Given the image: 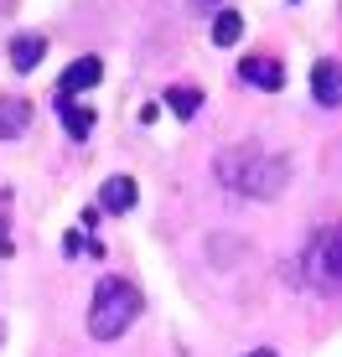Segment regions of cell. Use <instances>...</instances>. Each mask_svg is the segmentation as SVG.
<instances>
[{
    "label": "cell",
    "instance_id": "obj_1",
    "mask_svg": "<svg viewBox=\"0 0 342 357\" xmlns=\"http://www.w3.org/2000/svg\"><path fill=\"white\" fill-rule=\"evenodd\" d=\"M218 181L244 197H280L290 181V161L280 151H260V145H239V151L218 155Z\"/></svg>",
    "mask_w": 342,
    "mask_h": 357
},
{
    "label": "cell",
    "instance_id": "obj_2",
    "mask_svg": "<svg viewBox=\"0 0 342 357\" xmlns=\"http://www.w3.org/2000/svg\"><path fill=\"white\" fill-rule=\"evenodd\" d=\"M135 316H140V290L130 285L125 275H104L99 290H94V301H89V337L94 342H114V337L130 331Z\"/></svg>",
    "mask_w": 342,
    "mask_h": 357
},
{
    "label": "cell",
    "instance_id": "obj_3",
    "mask_svg": "<svg viewBox=\"0 0 342 357\" xmlns=\"http://www.w3.org/2000/svg\"><path fill=\"white\" fill-rule=\"evenodd\" d=\"M301 264H306V280L316 290H342V223L316 228Z\"/></svg>",
    "mask_w": 342,
    "mask_h": 357
},
{
    "label": "cell",
    "instance_id": "obj_4",
    "mask_svg": "<svg viewBox=\"0 0 342 357\" xmlns=\"http://www.w3.org/2000/svg\"><path fill=\"white\" fill-rule=\"evenodd\" d=\"M239 78L249 83V89H265V93H280V89H285V68H280V57H265V52L244 57V63H239Z\"/></svg>",
    "mask_w": 342,
    "mask_h": 357
},
{
    "label": "cell",
    "instance_id": "obj_5",
    "mask_svg": "<svg viewBox=\"0 0 342 357\" xmlns=\"http://www.w3.org/2000/svg\"><path fill=\"white\" fill-rule=\"evenodd\" d=\"M99 78H104V63H99V57H78V63H68V68H63V78H57V98H78V93H89Z\"/></svg>",
    "mask_w": 342,
    "mask_h": 357
},
{
    "label": "cell",
    "instance_id": "obj_6",
    "mask_svg": "<svg viewBox=\"0 0 342 357\" xmlns=\"http://www.w3.org/2000/svg\"><path fill=\"white\" fill-rule=\"evenodd\" d=\"M311 98L322 109H337L342 104V68L332 63V57H322V63L311 68Z\"/></svg>",
    "mask_w": 342,
    "mask_h": 357
},
{
    "label": "cell",
    "instance_id": "obj_7",
    "mask_svg": "<svg viewBox=\"0 0 342 357\" xmlns=\"http://www.w3.org/2000/svg\"><path fill=\"white\" fill-rule=\"evenodd\" d=\"M135 181L130 176H109L104 187H99V197H94V207H99V213H130V207H135Z\"/></svg>",
    "mask_w": 342,
    "mask_h": 357
},
{
    "label": "cell",
    "instance_id": "obj_8",
    "mask_svg": "<svg viewBox=\"0 0 342 357\" xmlns=\"http://www.w3.org/2000/svg\"><path fill=\"white\" fill-rule=\"evenodd\" d=\"M27 125H31V104L16 98V93H6V98H0V140H16Z\"/></svg>",
    "mask_w": 342,
    "mask_h": 357
},
{
    "label": "cell",
    "instance_id": "obj_9",
    "mask_svg": "<svg viewBox=\"0 0 342 357\" xmlns=\"http://www.w3.org/2000/svg\"><path fill=\"white\" fill-rule=\"evenodd\" d=\"M42 57H47V36L27 31V36H16V42H10V68H16V73H31Z\"/></svg>",
    "mask_w": 342,
    "mask_h": 357
},
{
    "label": "cell",
    "instance_id": "obj_10",
    "mask_svg": "<svg viewBox=\"0 0 342 357\" xmlns=\"http://www.w3.org/2000/svg\"><path fill=\"white\" fill-rule=\"evenodd\" d=\"M57 119H63V130L73 135V140H83L99 119H94V109H83L78 98H57Z\"/></svg>",
    "mask_w": 342,
    "mask_h": 357
},
{
    "label": "cell",
    "instance_id": "obj_11",
    "mask_svg": "<svg viewBox=\"0 0 342 357\" xmlns=\"http://www.w3.org/2000/svg\"><path fill=\"white\" fill-rule=\"evenodd\" d=\"M161 98H166V109H171L177 119H192V114L202 109V93H198V89H187V83H171Z\"/></svg>",
    "mask_w": 342,
    "mask_h": 357
},
{
    "label": "cell",
    "instance_id": "obj_12",
    "mask_svg": "<svg viewBox=\"0 0 342 357\" xmlns=\"http://www.w3.org/2000/svg\"><path fill=\"white\" fill-rule=\"evenodd\" d=\"M239 36H244V16H239V10H218V16H213V42L234 47Z\"/></svg>",
    "mask_w": 342,
    "mask_h": 357
},
{
    "label": "cell",
    "instance_id": "obj_13",
    "mask_svg": "<svg viewBox=\"0 0 342 357\" xmlns=\"http://www.w3.org/2000/svg\"><path fill=\"white\" fill-rule=\"evenodd\" d=\"M192 6H198V10H213V16H218V10H223V0H192Z\"/></svg>",
    "mask_w": 342,
    "mask_h": 357
},
{
    "label": "cell",
    "instance_id": "obj_14",
    "mask_svg": "<svg viewBox=\"0 0 342 357\" xmlns=\"http://www.w3.org/2000/svg\"><path fill=\"white\" fill-rule=\"evenodd\" d=\"M244 357H275V352H270V347H265V352H244Z\"/></svg>",
    "mask_w": 342,
    "mask_h": 357
}]
</instances>
